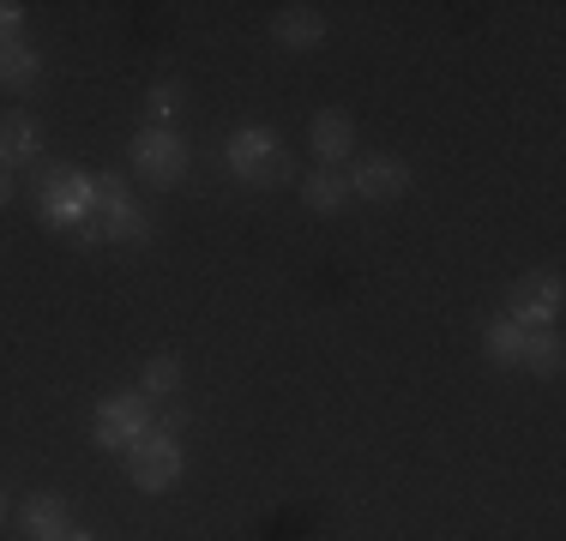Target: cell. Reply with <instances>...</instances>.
Returning <instances> with one entry per match:
<instances>
[{
	"label": "cell",
	"instance_id": "15",
	"mask_svg": "<svg viewBox=\"0 0 566 541\" xmlns=\"http://www.w3.org/2000/svg\"><path fill=\"white\" fill-rule=\"evenodd\" d=\"M524 343H531V325H518V319L489 325V356L501 361V368H524Z\"/></svg>",
	"mask_w": 566,
	"mask_h": 541
},
{
	"label": "cell",
	"instance_id": "8",
	"mask_svg": "<svg viewBox=\"0 0 566 541\" xmlns=\"http://www.w3.org/2000/svg\"><path fill=\"white\" fill-rule=\"evenodd\" d=\"M19 530H24V541H61L66 535V499L61 494H31L19 511Z\"/></svg>",
	"mask_w": 566,
	"mask_h": 541
},
{
	"label": "cell",
	"instance_id": "2",
	"mask_svg": "<svg viewBox=\"0 0 566 541\" xmlns=\"http://www.w3.org/2000/svg\"><path fill=\"white\" fill-rule=\"evenodd\" d=\"M133 169L145 174L151 187H175L187 169H193V151H187V139L181 132H169V127H139L133 132Z\"/></svg>",
	"mask_w": 566,
	"mask_h": 541
},
{
	"label": "cell",
	"instance_id": "13",
	"mask_svg": "<svg viewBox=\"0 0 566 541\" xmlns=\"http://www.w3.org/2000/svg\"><path fill=\"white\" fill-rule=\"evenodd\" d=\"M97 235L115 241V247H139V241H151V216H145V205H120L115 216L97 223Z\"/></svg>",
	"mask_w": 566,
	"mask_h": 541
},
{
	"label": "cell",
	"instance_id": "22",
	"mask_svg": "<svg viewBox=\"0 0 566 541\" xmlns=\"http://www.w3.org/2000/svg\"><path fill=\"white\" fill-rule=\"evenodd\" d=\"M61 541H97V535H85V530H66Z\"/></svg>",
	"mask_w": 566,
	"mask_h": 541
},
{
	"label": "cell",
	"instance_id": "21",
	"mask_svg": "<svg viewBox=\"0 0 566 541\" xmlns=\"http://www.w3.org/2000/svg\"><path fill=\"white\" fill-rule=\"evenodd\" d=\"M7 199H12V174L0 169V205H7Z\"/></svg>",
	"mask_w": 566,
	"mask_h": 541
},
{
	"label": "cell",
	"instance_id": "17",
	"mask_svg": "<svg viewBox=\"0 0 566 541\" xmlns=\"http://www.w3.org/2000/svg\"><path fill=\"white\" fill-rule=\"evenodd\" d=\"M120 205H133V193H127V181L120 174H91V216H115Z\"/></svg>",
	"mask_w": 566,
	"mask_h": 541
},
{
	"label": "cell",
	"instance_id": "4",
	"mask_svg": "<svg viewBox=\"0 0 566 541\" xmlns=\"http://www.w3.org/2000/svg\"><path fill=\"white\" fill-rule=\"evenodd\" d=\"M145 433H151L145 391H115V397L97 410V445H109V452H133Z\"/></svg>",
	"mask_w": 566,
	"mask_h": 541
},
{
	"label": "cell",
	"instance_id": "3",
	"mask_svg": "<svg viewBox=\"0 0 566 541\" xmlns=\"http://www.w3.org/2000/svg\"><path fill=\"white\" fill-rule=\"evenodd\" d=\"M36 211H43L49 229H66V235H73V229L91 216V174L55 169L43 187H36Z\"/></svg>",
	"mask_w": 566,
	"mask_h": 541
},
{
	"label": "cell",
	"instance_id": "6",
	"mask_svg": "<svg viewBox=\"0 0 566 541\" xmlns=\"http://www.w3.org/2000/svg\"><path fill=\"white\" fill-rule=\"evenodd\" d=\"M506 319H518V325H555L560 319V277L555 270H536V277H518L512 283V314Z\"/></svg>",
	"mask_w": 566,
	"mask_h": 541
},
{
	"label": "cell",
	"instance_id": "7",
	"mask_svg": "<svg viewBox=\"0 0 566 541\" xmlns=\"http://www.w3.org/2000/svg\"><path fill=\"white\" fill-rule=\"evenodd\" d=\"M349 193L374 199V205H392V199L410 193V169H403V157H368L349 174Z\"/></svg>",
	"mask_w": 566,
	"mask_h": 541
},
{
	"label": "cell",
	"instance_id": "1",
	"mask_svg": "<svg viewBox=\"0 0 566 541\" xmlns=\"http://www.w3.org/2000/svg\"><path fill=\"white\" fill-rule=\"evenodd\" d=\"M229 169L253 187H277V181H290V151L277 145L272 127H241L229 139Z\"/></svg>",
	"mask_w": 566,
	"mask_h": 541
},
{
	"label": "cell",
	"instance_id": "10",
	"mask_svg": "<svg viewBox=\"0 0 566 541\" xmlns=\"http://www.w3.org/2000/svg\"><path fill=\"white\" fill-rule=\"evenodd\" d=\"M272 36L283 49H319L326 43V19H319V7H283L272 19Z\"/></svg>",
	"mask_w": 566,
	"mask_h": 541
},
{
	"label": "cell",
	"instance_id": "5",
	"mask_svg": "<svg viewBox=\"0 0 566 541\" xmlns=\"http://www.w3.org/2000/svg\"><path fill=\"white\" fill-rule=\"evenodd\" d=\"M127 476H133V487H145V494L175 487V476H181V445H175V433H145L127 452Z\"/></svg>",
	"mask_w": 566,
	"mask_h": 541
},
{
	"label": "cell",
	"instance_id": "14",
	"mask_svg": "<svg viewBox=\"0 0 566 541\" xmlns=\"http://www.w3.org/2000/svg\"><path fill=\"white\" fill-rule=\"evenodd\" d=\"M36 73H43V61H36V49L24 43H0V85L7 91H31Z\"/></svg>",
	"mask_w": 566,
	"mask_h": 541
},
{
	"label": "cell",
	"instance_id": "9",
	"mask_svg": "<svg viewBox=\"0 0 566 541\" xmlns=\"http://www.w3.org/2000/svg\"><path fill=\"white\" fill-rule=\"evenodd\" d=\"M349 145H356V127H349L344 108L314 115V157H319V169H338V162L349 157Z\"/></svg>",
	"mask_w": 566,
	"mask_h": 541
},
{
	"label": "cell",
	"instance_id": "19",
	"mask_svg": "<svg viewBox=\"0 0 566 541\" xmlns=\"http://www.w3.org/2000/svg\"><path fill=\"white\" fill-rule=\"evenodd\" d=\"M175 115H181V85L164 78V85H151V120L164 127V120H175Z\"/></svg>",
	"mask_w": 566,
	"mask_h": 541
},
{
	"label": "cell",
	"instance_id": "16",
	"mask_svg": "<svg viewBox=\"0 0 566 541\" xmlns=\"http://www.w3.org/2000/svg\"><path fill=\"white\" fill-rule=\"evenodd\" d=\"M560 331L555 325H536L531 331V343H524V368H536V373H560Z\"/></svg>",
	"mask_w": 566,
	"mask_h": 541
},
{
	"label": "cell",
	"instance_id": "20",
	"mask_svg": "<svg viewBox=\"0 0 566 541\" xmlns=\"http://www.w3.org/2000/svg\"><path fill=\"white\" fill-rule=\"evenodd\" d=\"M19 19H24V7L0 0V43H19Z\"/></svg>",
	"mask_w": 566,
	"mask_h": 541
},
{
	"label": "cell",
	"instance_id": "23",
	"mask_svg": "<svg viewBox=\"0 0 566 541\" xmlns=\"http://www.w3.org/2000/svg\"><path fill=\"white\" fill-rule=\"evenodd\" d=\"M0 518H7V494H0Z\"/></svg>",
	"mask_w": 566,
	"mask_h": 541
},
{
	"label": "cell",
	"instance_id": "18",
	"mask_svg": "<svg viewBox=\"0 0 566 541\" xmlns=\"http://www.w3.org/2000/svg\"><path fill=\"white\" fill-rule=\"evenodd\" d=\"M139 391H145V397H175V391H181V361H175V356H151V361H145Z\"/></svg>",
	"mask_w": 566,
	"mask_h": 541
},
{
	"label": "cell",
	"instance_id": "11",
	"mask_svg": "<svg viewBox=\"0 0 566 541\" xmlns=\"http://www.w3.org/2000/svg\"><path fill=\"white\" fill-rule=\"evenodd\" d=\"M36 151H43V127L31 115H0V169L31 162Z\"/></svg>",
	"mask_w": 566,
	"mask_h": 541
},
{
	"label": "cell",
	"instance_id": "12",
	"mask_svg": "<svg viewBox=\"0 0 566 541\" xmlns=\"http://www.w3.org/2000/svg\"><path fill=\"white\" fill-rule=\"evenodd\" d=\"M302 199H307L319 216L344 211V205H349V174H344V169H314V174L302 181Z\"/></svg>",
	"mask_w": 566,
	"mask_h": 541
}]
</instances>
